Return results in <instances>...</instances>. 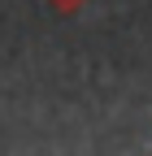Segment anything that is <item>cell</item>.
Segmentation results:
<instances>
[{"instance_id": "obj_1", "label": "cell", "mask_w": 152, "mask_h": 156, "mask_svg": "<svg viewBox=\"0 0 152 156\" xmlns=\"http://www.w3.org/2000/svg\"><path fill=\"white\" fill-rule=\"evenodd\" d=\"M44 5H48L56 17H78V13L87 9V0H44Z\"/></svg>"}]
</instances>
